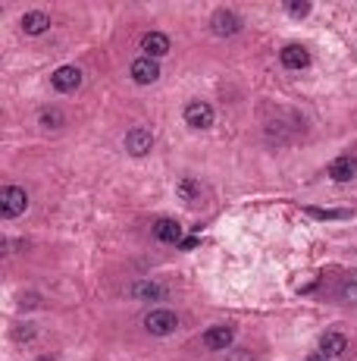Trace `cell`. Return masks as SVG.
Instances as JSON below:
<instances>
[{"mask_svg": "<svg viewBox=\"0 0 357 361\" xmlns=\"http://www.w3.org/2000/svg\"><path fill=\"white\" fill-rule=\"evenodd\" d=\"M41 361H50V358H41Z\"/></svg>", "mask_w": 357, "mask_h": 361, "instance_id": "7402d4cb", "label": "cell"}, {"mask_svg": "<svg viewBox=\"0 0 357 361\" xmlns=\"http://www.w3.org/2000/svg\"><path fill=\"white\" fill-rule=\"evenodd\" d=\"M132 79L138 85H151V82H157L160 79V66H157V60H151V57H138L132 63Z\"/></svg>", "mask_w": 357, "mask_h": 361, "instance_id": "ba28073f", "label": "cell"}, {"mask_svg": "<svg viewBox=\"0 0 357 361\" xmlns=\"http://www.w3.org/2000/svg\"><path fill=\"white\" fill-rule=\"evenodd\" d=\"M22 32L25 35H44L47 29H50V16H47V13H41V10H29L22 16Z\"/></svg>", "mask_w": 357, "mask_h": 361, "instance_id": "5bb4252c", "label": "cell"}, {"mask_svg": "<svg viewBox=\"0 0 357 361\" xmlns=\"http://www.w3.org/2000/svg\"><path fill=\"white\" fill-rule=\"evenodd\" d=\"M335 296H339V302H345V305H357V273L342 280L339 289H335Z\"/></svg>", "mask_w": 357, "mask_h": 361, "instance_id": "2e32d148", "label": "cell"}, {"mask_svg": "<svg viewBox=\"0 0 357 361\" xmlns=\"http://www.w3.org/2000/svg\"><path fill=\"white\" fill-rule=\"evenodd\" d=\"M176 195L182 198V202H194V198L201 195V185H198V179H191V176H182L179 183H176Z\"/></svg>", "mask_w": 357, "mask_h": 361, "instance_id": "e0dca14e", "label": "cell"}, {"mask_svg": "<svg viewBox=\"0 0 357 361\" xmlns=\"http://www.w3.org/2000/svg\"><path fill=\"white\" fill-rule=\"evenodd\" d=\"M210 29H213V35H220V38H232L235 32L241 29V19L235 16L232 10H217L210 16Z\"/></svg>", "mask_w": 357, "mask_h": 361, "instance_id": "8992f818", "label": "cell"}, {"mask_svg": "<svg viewBox=\"0 0 357 361\" xmlns=\"http://www.w3.org/2000/svg\"><path fill=\"white\" fill-rule=\"evenodd\" d=\"M154 236H157L160 242L176 245V242H182V223L179 220H170V217H160L157 223H154Z\"/></svg>", "mask_w": 357, "mask_h": 361, "instance_id": "4fadbf2b", "label": "cell"}, {"mask_svg": "<svg viewBox=\"0 0 357 361\" xmlns=\"http://www.w3.org/2000/svg\"><path fill=\"white\" fill-rule=\"evenodd\" d=\"M25 207H29L25 189H19V185H4V189H0V214H4L6 220L19 217Z\"/></svg>", "mask_w": 357, "mask_h": 361, "instance_id": "7a4b0ae2", "label": "cell"}, {"mask_svg": "<svg viewBox=\"0 0 357 361\" xmlns=\"http://www.w3.org/2000/svg\"><path fill=\"white\" fill-rule=\"evenodd\" d=\"M320 352L323 355H329V358H342L348 352V336L345 333H339V330H329V333H323L320 336Z\"/></svg>", "mask_w": 357, "mask_h": 361, "instance_id": "9c48e42d", "label": "cell"}, {"mask_svg": "<svg viewBox=\"0 0 357 361\" xmlns=\"http://www.w3.org/2000/svg\"><path fill=\"white\" fill-rule=\"evenodd\" d=\"M176 327H179V317L170 308H154L144 314V330L151 336H170V333H176Z\"/></svg>", "mask_w": 357, "mask_h": 361, "instance_id": "6da1fadb", "label": "cell"}, {"mask_svg": "<svg viewBox=\"0 0 357 361\" xmlns=\"http://www.w3.org/2000/svg\"><path fill=\"white\" fill-rule=\"evenodd\" d=\"M279 60L285 70H304L311 63V53H307V48H301V44H288V48H282Z\"/></svg>", "mask_w": 357, "mask_h": 361, "instance_id": "7c38bea8", "label": "cell"}, {"mask_svg": "<svg viewBox=\"0 0 357 361\" xmlns=\"http://www.w3.org/2000/svg\"><path fill=\"white\" fill-rule=\"evenodd\" d=\"M304 361H332L329 355H323V352H311V355H307Z\"/></svg>", "mask_w": 357, "mask_h": 361, "instance_id": "44dd1931", "label": "cell"}, {"mask_svg": "<svg viewBox=\"0 0 357 361\" xmlns=\"http://www.w3.org/2000/svg\"><path fill=\"white\" fill-rule=\"evenodd\" d=\"M314 217H345V211H316V207H311Z\"/></svg>", "mask_w": 357, "mask_h": 361, "instance_id": "ffe728a7", "label": "cell"}, {"mask_svg": "<svg viewBox=\"0 0 357 361\" xmlns=\"http://www.w3.org/2000/svg\"><path fill=\"white\" fill-rule=\"evenodd\" d=\"M38 123H41L44 129H60V126H63V113L60 110H41Z\"/></svg>", "mask_w": 357, "mask_h": 361, "instance_id": "ac0fdd59", "label": "cell"}, {"mask_svg": "<svg viewBox=\"0 0 357 361\" xmlns=\"http://www.w3.org/2000/svg\"><path fill=\"white\" fill-rule=\"evenodd\" d=\"M232 339H235V330L229 324H217L204 333V346L213 352H226L229 346H232Z\"/></svg>", "mask_w": 357, "mask_h": 361, "instance_id": "52a82bcc", "label": "cell"}, {"mask_svg": "<svg viewBox=\"0 0 357 361\" xmlns=\"http://www.w3.org/2000/svg\"><path fill=\"white\" fill-rule=\"evenodd\" d=\"M50 85L60 95H69V91H76L79 85H82V72H79L76 66H60V70H53Z\"/></svg>", "mask_w": 357, "mask_h": 361, "instance_id": "277c9868", "label": "cell"}, {"mask_svg": "<svg viewBox=\"0 0 357 361\" xmlns=\"http://www.w3.org/2000/svg\"><path fill=\"white\" fill-rule=\"evenodd\" d=\"M151 148H154V136L144 126H135L129 136H126V151H129L132 157H144Z\"/></svg>", "mask_w": 357, "mask_h": 361, "instance_id": "5b68a950", "label": "cell"}, {"mask_svg": "<svg viewBox=\"0 0 357 361\" xmlns=\"http://www.w3.org/2000/svg\"><path fill=\"white\" fill-rule=\"evenodd\" d=\"M285 13H288V16H295V19H304L307 13H311V4H304V0H301V4H298V0H288Z\"/></svg>", "mask_w": 357, "mask_h": 361, "instance_id": "d6986e66", "label": "cell"}, {"mask_svg": "<svg viewBox=\"0 0 357 361\" xmlns=\"http://www.w3.org/2000/svg\"><path fill=\"white\" fill-rule=\"evenodd\" d=\"M329 176H332L335 183H351L357 176V157H351V155L335 157L332 164H329Z\"/></svg>", "mask_w": 357, "mask_h": 361, "instance_id": "8fae6325", "label": "cell"}, {"mask_svg": "<svg viewBox=\"0 0 357 361\" xmlns=\"http://www.w3.org/2000/svg\"><path fill=\"white\" fill-rule=\"evenodd\" d=\"M185 123L191 129H210L213 126V107L207 101H188L185 104Z\"/></svg>", "mask_w": 357, "mask_h": 361, "instance_id": "3957f363", "label": "cell"}, {"mask_svg": "<svg viewBox=\"0 0 357 361\" xmlns=\"http://www.w3.org/2000/svg\"><path fill=\"white\" fill-rule=\"evenodd\" d=\"M132 298H138V302H154V298L163 296V289H160L157 283H151V280H141V283H135L129 289Z\"/></svg>", "mask_w": 357, "mask_h": 361, "instance_id": "9a60e30c", "label": "cell"}, {"mask_svg": "<svg viewBox=\"0 0 357 361\" xmlns=\"http://www.w3.org/2000/svg\"><path fill=\"white\" fill-rule=\"evenodd\" d=\"M170 38L163 35V32H147L144 38H141V51H144V57L157 60V57H166L170 53Z\"/></svg>", "mask_w": 357, "mask_h": 361, "instance_id": "30bf717a", "label": "cell"}]
</instances>
